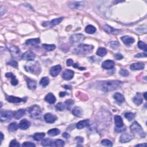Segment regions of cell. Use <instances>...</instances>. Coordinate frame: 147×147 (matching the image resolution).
<instances>
[{
    "mask_svg": "<svg viewBox=\"0 0 147 147\" xmlns=\"http://www.w3.org/2000/svg\"><path fill=\"white\" fill-rule=\"evenodd\" d=\"M122 85V82L120 81H98L96 82V87L97 88L104 92H109L118 89Z\"/></svg>",
    "mask_w": 147,
    "mask_h": 147,
    "instance_id": "1",
    "label": "cell"
},
{
    "mask_svg": "<svg viewBox=\"0 0 147 147\" xmlns=\"http://www.w3.org/2000/svg\"><path fill=\"white\" fill-rule=\"evenodd\" d=\"M93 48L94 47L93 45L81 44L75 49L74 52L75 53L79 55H86L91 52Z\"/></svg>",
    "mask_w": 147,
    "mask_h": 147,
    "instance_id": "2",
    "label": "cell"
},
{
    "mask_svg": "<svg viewBox=\"0 0 147 147\" xmlns=\"http://www.w3.org/2000/svg\"><path fill=\"white\" fill-rule=\"evenodd\" d=\"M131 131L133 134L139 135L141 138H144L146 136V133L137 122H134L130 127Z\"/></svg>",
    "mask_w": 147,
    "mask_h": 147,
    "instance_id": "3",
    "label": "cell"
},
{
    "mask_svg": "<svg viewBox=\"0 0 147 147\" xmlns=\"http://www.w3.org/2000/svg\"><path fill=\"white\" fill-rule=\"evenodd\" d=\"M29 114L32 118H38L42 114V110L38 105H33L28 109Z\"/></svg>",
    "mask_w": 147,
    "mask_h": 147,
    "instance_id": "4",
    "label": "cell"
},
{
    "mask_svg": "<svg viewBox=\"0 0 147 147\" xmlns=\"http://www.w3.org/2000/svg\"><path fill=\"white\" fill-rule=\"evenodd\" d=\"M14 113L9 110H2L0 113V119L1 122H8L13 117Z\"/></svg>",
    "mask_w": 147,
    "mask_h": 147,
    "instance_id": "5",
    "label": "cell"
},
{
    "mask_svg": "<svg viewBox=\"0 0 147 147\" xmlns=\"http://www.w3.org/2000/svg\"><path fill=\"white\" fill-rule=\"evenodd\" d=\"M31 66H25L24 68L25 70L29 72H31L35 75L39 74L40 72V65L38 63H34L33 64H31Z\"/></svg>",
    "mask_w": 147,
    "mask_h": 147,
    "instance_id": "6",
    "label": "cell"
},
{
    "mask_svg": "<svg viewBox=\"0 0 147 147\" xmlns=\"http://www.w3.org/2000/svg\"><path fill=\"white\" fill-rule=\"evenodd\" d=\"M134 135L133 133H124L121 136L120 141L121 143H125V142H127L131 141L133 139Z\"/></svg>",
    "mask_w": 147,
    "mask_h": 147,
    "instance_id": "7",
    "label": "cell"
},
{
    "mask_svg": "<svg viewBox=\"0 0 147 147\" xmlns=\"http://www.w3.org/2000/svg\"><path fill=\"white\" fill-rule=\"evenodd\" d=\"M85 36L82 34H72L70 38V41L72 43L76 44L85 39Z\"/></svg>",
    "mask_w": 147,
    "mask_h": 147,
    "instance_id": "8",
    "label": "cell"
},
{
    "mask_svg": "<svg viewBox=\"0 0 147 147\" xmlns=\"http://www.w3.org/2000/svg\"><path fill=\"white\" fill-rule=\"evenodd\" d=\"M103 29L107 33L112 34H118L121 32V30L114 29L107 25H105L103 26Z\"/></svg>",
    "mask_w": 147,
    "mask_h": 147,
    "instance_id": "9",
    "label": "cell"
},
{
    "mask_svg": "<svg viewBox=\"0 0 147 147\" xmlns=\"http://www.w3.org/2000/svg\"><path fill=\"white\" fill-rule=\"evenodd\" d=\"M36 58V55L34 54L33 52L31 51H28L25 52L22 55V59L25 60H33Z\"/></svg>",
    "mask_w": 147,
    "mask_h": 147,
    "instance_id": "10",
    "label": "cell"
},
{
    "mask_svg": "<svg viewBox=\"0 0 147 147\" xmlns=\"http://www.w3.org/2000/svg\"><path fill=\"white\" fill-rule=\"evenodd\" d=\"M74 72L72 70H66L63 72L62 78L64 80L66 81H69L71 80L74 77Z\"/></svg>",
    "mask_w": 147,
    "mask_h": 147,
    "instance_id": "11",
    "label": "cell"
},
{
    "mask_svg": "<svg viewBox=\"0 0 147 147\" xmlns=\"http://www.w3.org/2000/svg\"><path fill=\"white\" fill-rule=\"evenodd\" d=\"M44 120L47 123H49V124H52L55 122V121L57 120V117L55 115L51 113H47L44 115Z\"/></svg>",
    "mask_w": 147,
    "mask_h": 147,
    "instance_id": "12",
    "label": "cell"
},
{
    "mask_svg": "<svg viewBox=\"0 0 147 147\" xmlns=\"http://www.w3.org/2000/svg\"><path fill=\"white\" fill-rule=\"evenodd\" d=\"M7 47L13 57L14 56H17L18 55H20V50L17 47L12 44H8Z\"/></svg>",
    "mask_w": 147,
    "mask_h": 147,
    "instance_id": "13",
    "label": "cell"
},
{
    "mask_svg": "<svg viewBox=\"0 0 147 147\" xmlns=\"http://www.w3.org/2000/svg\"><path fill=\"white\" fill-rule=\"evenodd\" d=\"M6 99L9 102L14 103H18L23 102L24 99L22 98H19V97L12 96H7L6 97Z\"/></svg>",
    "mask_w": 147,
    "mask_h": 147,
    "instance_id": "14",
    "label": "cell"
},
{
    "mask_svg": "<svg viewBox=\"0 0 147 147\" xmlns=\"http://www.w3.org/2000/svg\"><path fill=\"white\" fill-rule=\"evenodd\" d=\"M102 67L103 68L105 69V70H110L114 68V62L113 60H105L103 62L102 64Z\"/></svg>",
    "mask_w": 147,
    "mask_h": 147,
    "instance_id": "15",
    "label": "cell"
},
{
    "mask_svg": "<svg viewBox=\"0 0 147 147\" xmlns=\"http://www.w3.org/2000/svg\"><path fill=\"white\" fill-rule=\"evenodd\" d=\"M62 71V67L60 65H57L52 67L50 70V74L52 76L55 77L59 75L60 71Z\"/></svg>",
    "mask_w": 147,
    "mask_h": 147,
    "instance_id": "16",
    "label": "cell"
},
{
    "mask_svg": "<svg viewBox=\"0 0 147 147\" xmlns=\"http://www.w3.org/2000/svg\"><path fill=\"white\" fill-rule=\"evenodd\" d=\"M26 81L27 82V85L28 87L32 90H34V89H36V86H37V82L36 81H34L33 79H31L29 78L25 77Z\"/></svg>",
    "mask_w": 147,
    "mask_h": 147,
    "instance_id": "17",
    "label": "cell"
},
{
    "mask_svg": "<svg viewBox=\"0 0 147 147\" xmlns=\"http://www.w3.org/2000/svg\"><path fill=\"white\" fill-rule=\"evenodd\" d=\"M30 125H31V123L29 122V121H28L27 119H23L19 124V127L22 130H26L29 128Z\"/></svg>",
    "mask_w": 147,
    "mask_h": 147,
    "instance_id": "18",
    "label": "cell"
},
{
    "mask_svg": "<svg viewBox=\"0 0 147 147\" xmlns=\"http://www.w3.org/2000/svg\"><path fill=\"white\" fill-rule=\"evenodd\" d=\"M90 125V121L88 120H85L78 122L77 124L76 127L77 129H82L85 127H88Z\"/></svg>",
    "mask_w": 147,
    "mask_h": 147,
    "instance_id": "19",
    "label": "cell"
},
{
    "mask_svg": "<svg viewBox=\"0 0 147 147\" xmlns=\"http://www.w3.org/2000/svg\"><path fill=\"white\" fill-rule=\"evenodd\" d=\"M121 40L125 45H129L135 42V39L133 38L128 36H125L121 38Z\"/></svg>",
    "mask_w": 147,
    "mask_h": 147,
    "instance_id": "20",
    "label": "cell"
},
{
    "mask_svg": "<svg viewBox=\"0 0 147 147\" xmlns=\"http://www.w3.org/2000/svg\"><path fill=\"white\" fill-rule=\"evenodd\" d=\"M44 99L46 102L50 103V104H53V103H55L56 102V100H57L55 97L52 93H49L47 94V96L45 97Z\"/></svg>",
    "mask_w": 147,
    "mask_h": 147,
    "instance_id": "21",
    "label": "cell"
},
{
    "mask_svg": "<svg viewBox=\"0 0 147 147\" xmlns=\"http://www.w3.org/2000/svg\"><path fill=\"white\" fill-rule=\"evenodd\" d=\"M5 77L11 79V84L13 86H16L19 83L18 80L12 72H8L5 74Z\"/></svg>",
    "mask_w": 147,
    "mask_h": 147,
    "instance_id": "22",
    "label": "cell"
},
{
    "mask_svg": "<svg viewBox=\"0 0 147 147\" xmlns=\"http://www.w3.org/2000/svg\"><path fill=\"white\" fill-rule=\"evenodd\" d=\"M133 100L135 104H136L137 105H141L142 103V101H143L142 94L141 93H137L136 96L133 98Z\"/></svg>",
    "mask_w": 147,
    "mask_h": 147,
    "instance_id": "23",
    "label": "cell"
},
{
    "mask_svg": "<svg viewBox=\"0 0 147 147\" xmlns=\"http://www.w3.org/2000/svg\"><path fill=\"white\" fill-rule=\"evenodd\" d=\"M144 64L141 63H136L131 64L130 68L132 70H141L144 68Z\"/></svg>",
    "mask_w": 147,
    "mask_h": 147,
    "instance_id": "24",
    "label": "cell"
},
{
    "mask_svg": "<svg viewBox=\"0 0 147 147\" xmlns=\"http://www.w3.org/2000/svg\"><path fill=\"white\" fill-rule=\"evenodd\" d=\"M114 122L117 127H122L124 126L122 119L120 116H116L114 117Z\"/></svg>",
    "mask_w": 147,
    "mask_h": 147,
    "instance_id": "25",
    "label": "cell"
},
{
    "mask_svg": "<svg viewBox=\"0 0 147 147\" xmlns=\"http://www.w3.org/2000/svg\"><path fill=\"white\" fill-rule=\"evenodd\" d=\"M114 98L115 99L117 102H118V103H121L125 101L124 96L121 93H116L114 94Z\"/></svg>",
    "mask_w": 147,
    "mask_h": 147,
    "instance_id": "26",
    "label": "cell"
},
{
    "mask_svg": "<svg viewBox=\"0 0 147 147\" xmlns=\"http://www.w3.org/2000/svg\"><path fill=\"white\" fill-rule=\"evenodd\" d=\"M40 42V40L39 38L36 39H28L26 41V44L29 45H36L39 44Z\"/></svg>",
    "mask_w": 147,
    "mask_h": 147,
    "instance_id": "27",
    "label": "cell"
},
{
    "mask_svg": "<svg viewBox=\"0 0 147 147\" xmlns=\"http://www.w3.org/2000/svg\"><path fill=\"white\" fill-rule=\"evenodd\" d=\"M25 113V110L24 109H20L17 111L14 112V115L13 117L14 118L16 119H20V118L22 117L24 115Z\"/></svg>",
    "mask_w": 147,
    "mask_h": 147,
    "instance_id": "28",
    "label": "cell"
},
{
    "mask_svg": "<svg viewBox=\"0 0 147 147\" xmlns=\"http://www.w3.org/2000/svg\"><path fill=\"white\" fill-rule=\"evenodd\" d=\"M72 114L77 117H81L83 114V110L79 107H75L72 110Z\"/></svg>",
    "mask_w": 147,
    "mask_h": 147,
    "instance_id": "29",
    "label": "cell"
},
{
    "mask_svg": "<svg viewBox=\"0 0 147 147\" xmlns=\"http://www.w3.org/2000/svg\"><path fill=\"white\" fill-rule=\"evenodd\" d=\"M65 145V142L62 140H57L55 141L51 142V146H63Z\"/></svg>",
    "mask_w": 147,
    "mask_h": 147,
    "instance_id": "30",
    "label": "cell"
},
{
    "mask_svg": "<svg viewBox=\"0 0 147 147\" xmlns=\"http://www.w3.org/2000/svg\"><path fill=\"white\" fill-rule=\"evenodd\" d=\"M85 5V3L83 2H74L70 5V7L71 8L79 9L83 7Z\"/></svg>",
    "mask_w": 147,
    "mask_h": 147,
    "instance_id": "31",
    "label": "cell"
},
{
    "mask_svg": "<svg viewBox=\"0 0 147 147\" xmlns=\"http://www.w3.org/2000/svg\"><path fill=\"white\" fill-rule=\"evenodd\" d=\"M60 132V131L59 129H58L57 128H53L50 129L48 131V135L49 136H51V137H53V136H56L58 135H59V133Z\"/></svg>",
    "mask_w": 147,
    "mask_h": 147,
    "instance_id": "32",
    "label": "cell"
},
{
    "mask_svg": "<svg viewBox=\"0 0 147 147\" xmlns=\"http://www.w3.org/2000/svg\"><path fill=\"white\" fill-rule=\"evenodd\" d=\"M19 125L16 122H12L8 126V131L9 132H14L17 130L19 128Z\"/></svg>",
    "mask_w": 147,
    "mask_h": 147,
    "instance_id": "33",
    "label": "cell"
},
{
    "mask_svg": "<svg viewBox=\"0 0 147 147\" xmlns=\"http://www.w3.org/2000/svg\"><path fill=\"white\" fill-rule=\"evenodd\" d=\"M96 30L97 29L96 28V27L91 25H87L85 28V31L87 32V33L89 34H93L96 32Z\"/></svg>",
    "mask_w": 147,
    "mask_h": 147,
    "instance_id": "34",
    "label": "cell"
},
{
    "mask_svg": "<svg viewBox=\"0 0 147 147\" xmlns=\"http://www.w3.org/2000/svg\"><path fill=\"white\" fill-rule=\"evenodd\" d=\"M96 53L97 55L99 56V57H103L107 54V50L105 48L101 47V48H98V49Z\"/></svg>",
    "mask_w": 147,
    "mask_h": 147,
    "instance_id": "35",
    "label": "cell"
},
{
    "mask_svg": "<svg viewBox=\"0 0 147 147\" xmlns=\"http://www.w3.org/2000/svg\"><path fill=\"white\" fill-rule=\"evenodd\" d=\"M45 137L44 133H36L33 135V139L35 141H40Z\"/></svg>",
    "mask_w": 147,
    "mask_h": 147,
    "instance_id": "36",
    "label": "cell"
},
{
    "mask_svg": "<svg viewBox=\"0 0 147 147\" xmlns=\"http://www.w3.org/2000/svg\"><path fill=\"white\" fill-rule=\"evenodd\" d=\"M49 82V79L48 77H43L40 80V85L42 86V87H44L48 85Z\"/></svg>",
    "mask_w": 147,
    "mask_h": 147,
    "instance_id": "37",
    "label": "cell"
},
{
    "mask_svg": "<svg viewBox=\"0 0 147 147\" xmlns=\"http://www.w3.org/2000/svg\"><path fill=\"white\" fill-rule=\"evenodd\" d=\"M43 48H44L45 50L48 51H53L54 49L56 48V45L54 44H44L43 45Z\"/></svg>",
    "mask_w": 147,
    "mask_h": 147,
    "instance_id": "38",
    "label": "cell"
},
{
    "mask_svg": "<svg viewBox=\"0 0 147 147\" xmlns=\"http://www.w3.org/2000/svg\"><path fill=\"white\" fill-rule=\"evenodd\" d=\"M137 45H138V47H139L140 49H142V50H144L145 52L147 51V49H146L147 45L146 44V43L142 42V41H139Z\"/></svg>",
    "mask_w": 147,
    "mask_h": 147,
    "instance_id": "39",
    "label": "cell"
},
{
    "mask_svg": "<svg viewBox=\"0 0 147 147\" xmlns=\"http://www.w3.org/2000/svg\"><path fill=\"white\" fill-rule=\"evenodd\" d=\"M63 20L62 17H60V18H58L56 19H53V20H52L50 23H49V24L52 25H57L58 24H59V23L62 22V21Z\"/></svg>",
    "mask_w": 147,
    "mask_h": 147,
    "instance_id": "40",
    "label": "cell"
},
{
    "mask_svg": "<svg viewBox=\"0 0 147 147\" xmlns=\"http://www.w3.org/2000/svg\"><path fill=\"white\" fill-rule=\"evenodd\" d=\"M101 144L103 145L106 146H112L113 144H112V141H110V140H107V139H104L101 141Z\"/></svg>",
    "mask_w": 147,
    "mask_h": 147,
    "instance_id": "41",
    "label": "cell"
},
{
    "mask_svg": "<svg viewBox=\"0 0 147 147\" xmlns=\"http://www.w3.org/2000/svg\"><path fill=\"white\" fill-rule=\"evenodd\" d=\"M74 101L72 100V99H68V100H66L65 102V106H66L67 109L68 110H70L71 107L72 106V105H74Z\"/></svg>",
    "mask_w": 147,
    "mask_h": 147,
    "instance_id": "42",
    "label": "cell"
},
{
    "mask_svg": "<svg viewBox=\"0 0 147 147\" xmlns=\"http://www.w3.org/2000/svg\"><path fill=\"white\" fill-rule=\"evenodd\" d=\"M51 140L49 139H45L43 140L42 142V145L44 146H51Z\"/></svg>",
    "mask_w": 147,
    "mask_h": 147,
    "instance_id": "43",
    "label": "cell"
},
{
    "mask_svg": "<svg viewBox=\"0 0 147 147\" xmlns=\"http://www.w3.org/2000/svg\"><path fill=\"white\" fill-rule=\"evenodd\" d=\"M110 47L114 49H116L117 48H118L119 45H120V44H119V43L118 42H117V41H113V42H111L110 43Z\"/></svg>",
    "mask_w": 147,
    "mask_h": 147,
    "instance_id": "44",
    "label": "cell"
},
{
    "mask_svg": "<svg viewBox=\"0 0 147 147\" xmlns=\"http://www.w3.org/2000/svg\"><path fill=\"white\" fill-rule=\"evenodd\" d=\"M125 118H127L129 121H131L132 120H133V118H135V114H133L132 113H126L125 114Z\"/></svg>",
    "mask_w": 147,
    "mask_h": 147,
    "instance_id": "45",
    "label": "cell"
},
{
    "mask_svg": "<svg viewBox=\"0 0 147 147\" xmlns=\"http://www.w3.org/2000/svg\"><path fill=\"white\" fill-rule=\"evenodd\" d=\"M56 109H57L58 111H63L65 109V105L62 102L58 103L56 106Z\"/></svg>",
    "mask_w": 147,
    "mask_h": 147,
    "instance_id": "46",
    "label": "cell"
},
{
    "mask_svg": "<svg viewBox=\"0 0 147 147\" xmlns=\"http://www.w3.org/2000/svg\"><path fill=\"white\" fill-rule=\"evenodd\" d=\"M120 74L123 77H127L129 75V71L125 69H121L120 71Z\"/></svg>",
    "mask_w": 147,
    "mask_h": 147,
    "instance_id": "47",
    "label": "cell"
},
{
    "mask_svg": "<svg viewBox=\"0 0 147 147\" xmlns=\"http://www.w3.org/2000/svg\"><path fill=\"white\" fill-rule=\"evenodd\" d=\"M9 146L10 147H19L20 146V144H19L16 140H13L12 141L10 142Z\"/></svg>",
    "mask_w": 147,
    "mask_h": 147,
    "instance_id": "48",
    "label": "cell"
},
{
    "mask_svg": "<svg viewBox=\"0 0 147 147\" xmlns=\"http://www.w3.org/2000/svg\"><path fill=\"white\" fill-rule=\"evenodd\" d=\"M36 145L33 143L31 142H25L22 144V146H25V147H32V146H35Z\"/></svg>",
    "mask_w": 147,
    "mask_h": 147,
    "instance_id": "49",
    "label": "cell"
},
{
    "mask_svg": "<svg viewBox=\"0 0 147 147\" xmlns=\"http://www.w3.org/2000/svg\"><path fill=\"white\" fill-rule=\"evenodd\" d=\"M8 65H10V66H12V67H17V62L15 61L14 60H12L9 61V62H8L7 63Z\"/></svg>",
    "mask_w": 147,
    "mask_h": 147,
    "instance_id": "50",
    "label": "cell"
},
{
    "mask_svg": "<svg viewBox=\"0 0 147 147\" xmlns=\"http://www.w3.org/2000/svg\"><path fill=\"white\" fill-rule=\"evenodd\" d=\"M136 58H145L146 57V53H140L135 55Z\"/></svg>",
    "mask_w": 147,
    "mask_h": 147,
    "instance_id": "51",
    "label": "cell"
},
{
    "mask_svg": "<svg viewBox=\"0 0 147 147\" xmlns=\"http://www.w3.org/2000/svg\"><path fill=\"white\" fill-rule=\"evenodd\" d=\"M76 141H77L78 143H82L83 142V138L81 137V136H78V137H77L76 139Z\"/></svg>",
    "mask_w": 147,
    "mask_h": 147,
    "instance_id": "52",
    "label": "cell"
},
{
    "mask_svg": "<svg viewBox=\"0 0 147 147\" xmlns=\"http://www.w3.org/2000/svg\"><path fill=\"white\" fill-rule=\"evenodd\" d=\"M66 63H67V66H71L74 64V62L71 59H68L67 60Z\"/></svg>",
    "mask_w": 147,
    "mask_h": 147,
    "instance_id": "53",
    "label": "cell"
},
{
    "mask_svg": "<svg viewBox=\"0 0 147 147\" xmlns=\"http://www.w3.org/2000/svg\"><path fill=\"white\" fill-rule=\"evenodd\" d=\"M115 58L117 60H121L123 58V56L120 53H117L115 55Z\"/></svg>",
    "mask_w": 147,
    "mask_h": 147,
    "instance_id": "54",
    "label": "cell"
},
{
    "mask_svg": "<svg viewBox=\"0 0 147 147\" xmlns=\"http://www.w3.org/2000/svg\"><path fill=\"white\" fill-rule=\"evenodd\" d=\"M72 66H73L74 67L79 68V70H86V68L85 67H79L78 66V64H73Z\"/></svg>",
    "mask_w": 147,
    "mask_h": 147,
    "instance_id": "55",
    "label": "cell"
},
{
    "mask_svg": "<svg viewBox=\"0 0 147 147\" xmlns=\"http://www.w3.org/2000/svg\"><path fill=\"white\" fill-rule=\"evenodd\" d=\"M63 137L66 138V139H68V138L70 137V134H68V133L64 132L63 133Z\"/></svg>",
    "mask_w": 147,
    "mask_h": 147,
    "instance_id": "56",
    "label": "cell"
},
{
    "mask_svg": "<svg viewBox=\"0 0 147 147\" xmlns=\"http://www.w3.org/2000/svg\"><path fill=\"white\" fill-rule=\"evenodd\" d=\"M67 94V93L66 92H60L59 93V96H60V97H63Z\"/></svg>",
    "mask_w": 147,
    "mask_h": 147,
    "instance_id": "57",
    "label": "cell"
},
{
    "mask_svg": "<svg viewBox=\"0 0 147 147\" xmlns=\"http://www.w3.org/2000/svg\"><path fill=\"white\" fill-rule=\"evenodd\" d=\"M64 88H66V89H71V86H68V85H64L63 86Z\"/></svg>",
    "mask_w": 147,
    "mask_h": 147,
    "instance_id": "58",
    "label": "cell"
},
{
    "mask_svg": "<svg viewBox=\"0 0 147 147\" xmlns=\"http://www.w3.org/2000/svg\"><path fill=\"white\" fill-rule=\"evenodd\" d=\"M146 143H144V144H137L136 145V146H146Z\"/></svg>",
    "mask_w": 147,
    "mask_h": 147,
    "instance_id": "59",
    "label": "cell"
},
{
    "mask_svg": "<svg viewBox=\"0 0 147 147\" xmlns=\"http://www.w3.org/2000/svg\"><path fill=\"white\" fill-rule=\"evenodd\" d=\"M1 142L3 141V140H4V135H3V133L1 132Z\"/></svg>",
    "mask_w": 147,
    "mask_h": 147,
    "instance_id": "60",
    "label": "cell"
},
{
    "mask_svg": "<svg viewBox=\"0 0 147 147\" xmlns=\"http://www.w3.org/2000/svg\"><path fill=\"white\" fill-rule=\"evenodd\" d=\"M146 93L145 92V93L144 94V98H145V100H146Z\"/></svg>",
    "mask_w": 147,
    "mask_h": 147,
    "instance_id": "61",
    "label": "cell"
}]
</instances>
